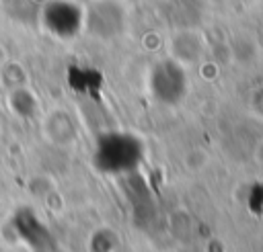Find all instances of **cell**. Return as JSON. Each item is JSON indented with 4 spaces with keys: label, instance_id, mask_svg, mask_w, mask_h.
Here are the masks:
<instances>
[{
    "label": "cell",
    "instance_id": "obj_1",
    "mask_svg": "<svg viewBox=\"0 0 263 252\" xmlns=\"http://www.w3.org/2000/svg\"><path fill=\"white\" fill-rule=\"evenodd\" d=\"M90 160L107 176H129L142 166L144 143L127 131H105L95 139Z\"/></svg>",
    "mask_w": 263,
    "mask_h": 252
},
{
    "label": "cell",
    "instance_id": "obj_2",
    "mask_svg": "<svg viewBox=\"0 0 263 252\" xmlns=\"http://www.w3.org/2000/svg\"><path fill=\"white\" fill-rule=\"evenodd\" d=\"M148 88L154 100L162 104H179L189 90V78L181 61L162 59L154 64L148 72Z\"/></svg>",
    "mask_w": 263,
    "mask_h": 252
},
{
    "label": "cell",
    "instance_id": "obj_3",
    "mask_svg": "<svg viewBox=\"0 0 263 252\" xmlns=\"http://www.w3.org/2000/svg\"><path fill=\"white\" fill-rule=\"evenodd\" d=\"M82 23H84V18H82L80 10L70 2H51L43 10L45 29L49 33H53L55 37H62V39L78 35Z\"/></svg>",
    "mask_w": 263,
    "mask_h": 252
},
{
    "label": "cell",
    "instance_id": "obj_4",
    "mask_svg": "<svg viewBox=\"0 0 263 252\" xmlns=\"http://www.w3.org/2000/svg\"><path fill=\"white\" fill-rule=\"evenodd\" d=\"M68 84L80 96H99L103 90V74L92 68H72L68 72Z\"/></svg>",
    "mask_w": 263,
    "mask_h": 252
},
{
    "label": "cell",
    "instance_id": "obj_5",
    "mask_svg": "<svg viewBox=\"0 0 263 252\" xmlns=\"http://www.w3.org/2000/svg\"><path fill=\"white\" fill-rule=\"evenodd\" d=\"M8 104H10L12 113L23 117V119H29L37 113V98L33 96V92H29L25 88L12 90L10 96H8Z\"/></svg>",
    "mask_w": 263,
    "mask_h": 252
}]
</instances>
